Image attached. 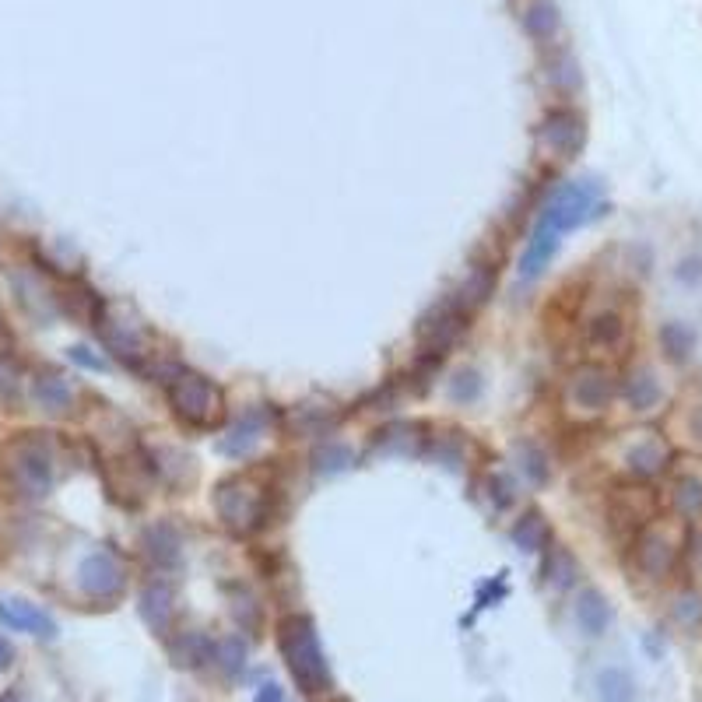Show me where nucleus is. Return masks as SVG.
Instances as JSON below:
<instances>
[{"instance_id":"38","label":"nucleus","mask_w":702,"mask_h":702,"mask_svg":"<svg viewBox=\"0 0 702 702\" xmlns=\"http://www.w3.org/2000/svg\"><path fill=\"white\" fill-rule=\"evenodd\" d=\"M253 702H285V692H281V685H274V681H264V685L257 688V695H253Z\"/></svg>"},{"instance_id":"28","label":"nucleus","mask_w":702,"mask_h":702,"mask_svg":"<svg viewBox=\"0 0 702 702\" xmlns=\"http://www.w3.org/2000/svg\"><path fill=\"white\" fill-rule=\"evenodd\" d=\"M351 464H355V453H351L344 443H323L320 450L313 453L316 474H337V471H344V467H351Z\"/></svg>"},{"instance_id":"31","label":"nucleus","mask_w":702,"mask_h":702,"mask_svg":"<svg viewBox=\"0 0 702 702\" xmlns=\"http://www.w3.org/2000/svg\"><path fill=\"white\" fill-rule=\"evenodd\" d=\"M215 660L222 664V671L225 674H236V671H243V664H246V643L239 636H229V639H222V643L215 646Z\"/></svg>"},{"instance_id":"5","label":"nucleus","mask_w":702,"mask_h":702,"mask_svg":"<svg viewBox=\"0 0 702 702\" xmlns=\"http://www.w3.org/2000/svg\"><path fill=\"white\" fill-rule=\"evenodd\" d=\"M4 478L25 499H43L53 488V453L50 443L39 439V432H25V436L11 439L4 450Z\"/></svg>"},{"instance_id":"10","label":"nucleus","mask_w":702,"mask_h":702,"mask_svg":"<svg viewBox=\"0 0 702 702\" xmlns=\"http://www.w3.org/2000/svg\"><path fill=\"white\" fill-rule=\"evenodd\" d=\"M78 583L88 597H95V601H109V597H116L123 590L127 576H123V566L109 552H92L85 562H81Z\"/></svg>"},{"instance_id":"32","label":"nucleus","mask_w":702,"mask_h":702,"mask_svg":"<svg viewBox=\"0 0 702 702\" xmlns=\"http://www.w3.org/2000/svg\"><path fill=\"white\" fill-rule=\"evenodd\" d=\"M450 397L457 404H467V401H478L481 397V376L474 369H464L450 380Z\"/></svg>"},{"instance_id":"20","label":"nucleus","mask_w":702,"mask_h":702,"mask_svg":"<svg viewBox=\"0 0 702 702\" xmlns=\"http://www.w3.org/2000/svg\"><path fill=\"white\" fill-rule=\"evenodd\" d=\"M625 464L636 478H653L667 467V446L660 439H639L629 453H625Z\"/></svg>"},{"instance_id":"40","label":"nucleus","mask_w":702,"mask_h":702,"mask_svg":"<svg viewBox=\"0 0 702 702\" xmlns=\"http://www.w3.org/2000/svg\"><path fill=\"white\" fill-rule=\"evenodd\" d=\"M688 555H692V566L702 569V531L692 534V541H688Z\"/></svg>"},{"instance_id":"23","label":"nucleus","mask_w":702,"mask_h":702,"mask_svg":"<svg viewBox=\"0 0 702 702\" xmlns=\"http://www.w3.org/2000/svg\"><path fill=\"white\" fill-rule=\"evenodd\" d=\"M32 397H36L39 408L50 411V415H64V411H71V404H74L71 387H67L60 376H39L36 387H32Z\"/></svg>"},{"instance_id":"2","label":"nucleus","mask_w":702,"mask_h":702,"mask_svg":"<svg viewBox=\"0 0 702 702\" xmlns=\"http://www.w3.org/2000/svg\"><path fill=\"white\" fill-rule=\"evenodd\" d=\"M278 646L285 657L288 671H292L295 685L306 695L330 692V667L323 657L320 636H316L313 622L306 615H288L278 625Z\"/></svg>"},{"instance_id":"25","label":"nucleus","mask_w":702,"mask_h":702,"mask_svg":"<svg viewBox=\"0 0 702 702\" xmlns=\"http://www.w3.org/2000/svg\"><path fill=\"white\" fill-rule=\"evenodd\" d=\"M671 502H674V509H678V516H685V520L702 516V478L681 474L671 488Z\"/></svg>"},{"instance_id":"11","label":"nucleus","mask_w":702,"mask_h":702,"mask_svg":"<svg viewBox=\"0 0 702 702\" xmlns=\"http://www.w3.org/2000/svg\"><path fill=\"white\" fill-rule=\"evenodd\" d=\"M653 509H657V499H653V492L643 485H622L611 492V520L625 523L632 531L650 527Z\"/></svg>"},{"instance_id":"37","label":"nucleus","mask_w":702,"mask_h":702,"mask_svg":"<svg viewBox=\"0 0 702 702\" xmlns=\"http://www.w3.org/2000/svg\"><path fill=\"white\" fill-rule=\"evenodd\" d=\"M488 488H492V502H495V509H506L509 502H513V485H509L502 474H495L492 481H488Z\"/></svg>"},{"instance_id":"13","label":"nucleus","mask_w":702,"mask_h":702,"mask_svg":"<svg viewBox=\"0 0 702 702\" xmlns=\"http://www.w3.org/2000/svg\"><path fill=\"white\" fill-rule=\"evenodd\" d=\"M0 622L8 625V629L32 632V636H43V639L57 636V622H53L46 611H39L36 604H29V601H11V597H0Z\"/></svg>"},{"instance_id":"9","label":"nucleus","mask_w":702,"mask_h":702,"mask_svg":"<svg viewBox=\"0 0 702 702\" xmlns=\"http://www.w3.org/2000/svg\"><path fill=\"white\" fill-rule=\"evenodd\" d=\"M569 397H573V404L580 411L601 415V411H608L611 397H615V376L604 366H597V362H587V366H580L569 376Z\"/></svg>"},{"instance_id":"27","label":"nucleus","mask_w":702,"mask_h":702,"mask_svg":"<svg viewBox=\"0 0 702 702\" xmlns=\"http://www.w3.org/2000/svg\"><path fill=\"white\" fill-rule=\"evenodd\" d=\"M597 695H601V702H632L636 685H632V678L622 667H608V671H601V678H597Z\"/></svg>"},{"instance_id":"3","label":"nucleus","mask_w":702,"mask_h":702,"mask_svg":"<svg viewBox=\"0 0 702 702\" xmlns=\"http://www.w3.org/2000/svg\"><path fill=\"white\" fill-rule=\"evenodd\" d=\"M158 383L165 387L172 411L190 429H211L222 418V394L208 376L194 373L187 366H162Z\"/></svg>"},{"instance_id":"36","label":"nucleus","mask_w":702,"mask_h":702,"mask_svg":"<svg viewBox=\"0 0 702 702\" xmlns=\"http://www.w3.org/2000/svg\"><path fill=\"white\" fill-rule=\"evenodd\" d=\"M67 355H71V362H78V366H85V369H95V373H102V369H106V359H102V355H95L92 348H85V344L71 348Z\"/></svg>"},{"instance_id":"12","label":"nucleus","mask_w":702,"mask_h":702,"mask_svg":"<svg viewBox=\"0 0 702 702\" xmlns=\"http://www.w3.org/2000/svg\"><path fill=\"white\" fill-rule=\"evenodd\" d=\"M267 425H271V411H267V408H250L229 432H225L222 443H218V450H222L225 457H246V453H250L253 446L264 439Z\"/></svg>"},{"instance_id":"41","label":"nucleus","mask_w":702,"mask_h":702,"mask_svg":"<svg viewBox=\"0 0 702 702\" xmlns=\"http://www.w3.org/2000/svg\"><path fill=\"white\" fill-rule=\"evenodd\" d=\"M8 337V323H4V316H0V341Z\"/></svg>"},{"instance_id":"35","label":"nucleus","mask_w":702,"mask_h":702,"mask_svg":"<svg viewBox=\"0 0 702 702\" xmlns=\"http://www.w3.org/2000/svg\"><path fill=\"white\" fill-rule=\"evenodd\" d=\"M18 397V369L0 355V401H15Z\"/></svg>"},{"instance_id":"33","label":"nucleus","mask_w":702,"mask_h":702,"mask_svg":"<svg viewBox=\"0 0 702 702\" xmlns=\"http://www.w3.org/2000/svg\"><path fill=\"white\" fill-rule=\"evenodd\" d=\"M548 78H552V85H559V88H576V85H580V71H576L573 57H566V53H562V57L552 64V74H548Z\"/></svg>"},{"instance_id":"6","label":"nucleus","mask_w":702,"mask_h":702,"mask_svg":"<svg viewBox=\"0 0 702 702\" xmlns=\"http://www.w3.org/2000/svg\"><path fill=\"white\" fill-rule=\"evenodd\" d=\"M467 320H471V309L457 299V295H446L439 299L429 313H422V320L415 323V341L422 348V355H446L453 341L464 334Z\"/></svg>"},{"instance_id":"42","label":"nucleus","mask_w":702,"mask_h":702,"mask_svg":"<svg viewBox=\"0 0 702 702\" xmlns=\"http://www.w3.org/2000/svg\"><path fill=\"white\" fill-rule=\"evenodd\" d=\"M0 702H15V699H11V695H4V699H0Z\"/></svg>"},{"instance_id":"16","label":"nucleus","mask_w":702,"mask_h":702,"mask_svg":"<svg viewBox=\"0 0 702 702\" xmlns=\"http://www.w3.org/2000/svg\"><path fill=\"white\" fill-rule=\"evenodd\" d=\"M625 316L615 313V309H608V313H597L590 316V323L583 327V341L590 344V348H601V351H611L618 348V344L625 341Z\"/></svg>"},{"instance_id":"4","label":"nucleus","mask_w":702,"mask_h":702,"mask_svg":"<svg viewBox=\"0 0 702 702\" xmlns=\"http://www.w3.org/2000/svg\"><path fill=\"white\" fill-rule=\"evenodd\" d=\"M271 488L260 485L257 474H236L215 488V509L232 534L264 531L271 520Z\"/></svg>"},{"instance_id":"29","label":"nucleus","mask_w":702,"mask_h":702,"mask_svg":"<svg viewBox=\"0 0 702 702\" xmlns=\"http://www.w3.org/2000/svg\"><path fill=\"white\" fill-rule=\"evenodd\" d=\"M548 580L555 583L559 590H566V587H573V580L580 576V566H576V559L566 552V548H555L552 552V559H548Z\"/></svg>"},{"instance_id":"1","label":"nucleus","mask_w":702,"mask_h":702,"mask_svg":"<svg viewBox=\"0 0 702 702\" xmlns=\"http://www.w3.org/2000/svg\"><path fill=\"white\" fill-rule=\"evenodd\" d=\"M608 211V204L601 201V183L597 180H576V183H562L552 197H548L545 211H541L538 225H534L531 239H548V243H559L562 236L580 225L594 222Z\"/></svg>"},{"instance_id":"8","label":"nucleus","mask_w":702,"mask_h":702,"mask_svg":"<svg viewBox=\"0 0 702 702\" xmlns=\"http://www.w3.org/2000/svg\"><path fill=\"white\" fill-rule=\"evenodd\" d=\"M632 562L646 580H667L674 573V562H678V548L657 527H643L632 541Z\"/></svg>"},{"instance_id":"26","label":"nucleus","mask_w":702,"mask_h":702,"mask_svg":"<svg viewBox=\"0 0 702 702\" xmlns=\"http://www.w3.org/2000/svg\"><path fill=\"white\" fill-rule=\"evenodd\" d=\"M660 348L671 362H685L695 351V330L688 323H664L660 327Z\"/></svg>"},{"instance_id":"7","label":"nucleus","mask_w":702,"mask_h":702,"mask_svg":"<svg viewBox=\"0 0 702 702\" xmlns=\"http://www.w3.org/2000/svg\"><path fill=\"white\" fill-rule=\"evenodd\" d=\"M587 141V127L576 109H552L538 127V148L555 158H576Z\"/></svg>"},{"instance_id":"17","label":"nucleus","mask_w":702,"mask_h":702,"mask_svg":"<svg viewBox=\"0 0 702 702\" xmlns=\"http://www.w3.org/2000/svg\"><path fill=\"white\" fill-rule=\"evenodd\" d=\"M215 646L204 632H183L169 643V657L176 667H204L208 660H215Z\"/></svg>"},{"instance_id":"30","label":"nucleus","mask_w":702,"mask_h":702,"mask_svg":"<svg viewBox=\"0 0 702 702\" xmlns=\"http://www.w3.org/2000/svg\"><path fill=\"white\" fill-rule=\"evenodd\" d=\"M520 460H523V474L534 481V485H545L548 478H552V464H548V457H545V450L541 446H534V443H523L520 446Z\"/></svg>"},{"instance_id":"18","label":"nucleus","mask_w":702,"mask_h":702,"mask_svg":"<svg viewBox=\"0 0 702 702\" xmlns=\"http://www.w3.org/2000/svg\"><path fill=\"white\" fill-rule=\"evenodd\" d=\"M137 608H141V618L148 622V629L165 632V629H169V618H172V587L165 580L148 583Z\"/></svg>"},{"instance_id":"24","label":"nucleus","mask_w":702,"mask_h":702,"mask_svg":"<svg viewBox=\"0 0 702 702\" xmlns=\"http://www.w3.org/2000/svg\"><path fill=\"white\" fill-rule=\"evenodd\" d=\"M492 288H495V271L488 264H478V267H471V271H467L464 285H460L453 295H457V299L464 302L467 309H478V306H485V302H488Z\"/></svg>"},{"instance_id":"34","label":"nucleus","mask_w":702,"mask_h":702,"mask_svg":"<svg viewBox=\"0 0 702 702\" xmlns=\"http://www.w3.org/2000/svg\"><path fill=\"white\" fill-rule=\"evenodd\" d=\"M674 615H678L685 625L699 622V618H702V597L699 594H681L678 604H674Z\"/></svg>"},{"instance_id":"21","label":"nucleus","mask_w":702,"mask_h":702,"mask_svg":"<svg viewBox=\"0 0 702 702\" xmlns=\"http://www.w3.org/2000/svg\"><path fill=\"white\" fill-rule=\"evenodd\" d=\"M576 622H580V629L587 632V636H601L604 629H608L611 622V608L608 601H604L601 590H583L580 601H576Z\"/></svg>"},{"instance_id":"22","label":"nucleus","mask_w":702,"mask_h":702,"mask_svg":"<svg viewBox=\"0 0 702 702\" xmlns=\"http://www.w3.org/2000/svg\"><path fill=\"white\" fill-rule=\"evenodd\" d=\"M523 32L531 39H552L559 32V8H555L552 0H531L527 8H523Z\"/></svg>"},{"instance_id":"15","label":"nucleus","mask_w":702,"mask_h":702,"mask_svg":"<svg viewBox=\"0 0 702 702\" xmlns=\"http://www.w3.org/2000/svg\"><path fill=\"white\" fill-rule=\"evenodd\" d=\"M622 397H625V404H629L632 411H653L660 404V397H664V390H660V380H657L653 369L636 366L622 380Z\"/></svg>"},{"instance_id":"14","label":"nucleus","mask_w":702,"mask_h":702,"mask_svg":"<svg viewBox=\"0 0 702 702\" xmlns=\"http://www.w3.org/2000/svg\"><path fill=\"white\" fill-rule=\"evenodd\" d=\"M141 548L155 566H176L180 562V548H183V538L180 531L172 527V523H151L148 531L141 538Z\"/></svg>"},{"instance_id":"19","label":"nucleus","mask_w":702,"mask_h":702,"mask_svg":"<svg viewBox=\"0 0 702 702\" xmlns=\"http://www.w3.org/2000/svg\"><path fill=\"white\" fill-rule=\"evenodd\" d=\"M513 545L520 548V552H545V548L552 545V527H548V520L538 509L523 513L520 520L513 523Z\"/></svg>"},{"instance_id":"39","label":"nucleus","mask_w":702,"mask_h":702,"mask_svg":"<svg viewBox=\"0 0 702 702\" xmlns=\"http://www.w3.org/2000/svg\"><path fill=\"white\" fill-rule=\"evenodd\" d=\"M11 664H15V646L0 636V671H8Z\"/></svg>"}]
</instances>
